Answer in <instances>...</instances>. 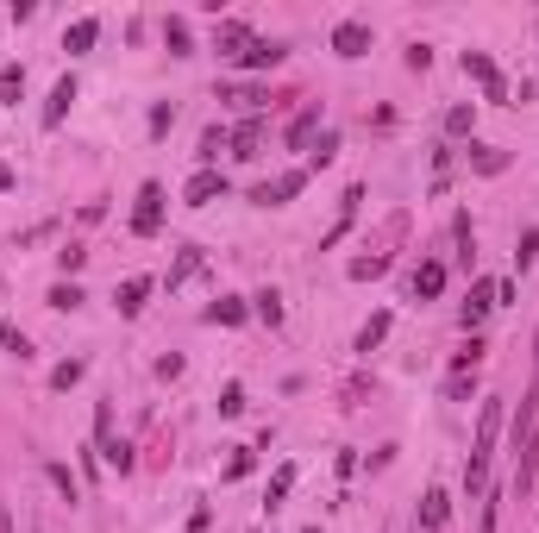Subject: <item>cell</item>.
Instances as JSON below:
<instances>
[{"instance_id": "42", "label": "cell", "mask_w": 539, "mask_h": 533, "mask_svg": "<svg viewBox=\"0 0 539 533\" xmlns=\"http://www.w3.org/2000/svg\"><path fill=\"white\" fill-rule=\"evenodd\" d=\"M533 389H539V333H533Z\"/></svg>"}, {"instance_id": "43", "label": "cell", "mask_w": 539, "mask_h": 533, "mask_svg": "<svg viewBox=\"0 0 539 533\" xmlns=\"http://www.w3.org/2000/svg\"><path fill=\"white\" fill-rule=\"evenodd\" d=\"M0 533H19V527H13V515H7V508H0Z\"/></svg>"}, {"instance_id": "5", "label": "cell", "mask_w": 539, "mask_h": 533, "mask_svg": "<svg viewBox=\"0 0 539 533\" xmlns=\"http://www.w3.org/2000/svg\"><path fill=\"white\" fill-rule=\"evenodd\" d=\"M283 57H289V44H283V38H257V32H251V38H245V51H239V57H226V63H232V69H276Z\"/></svg>"}, {"instance_id": "28", "label": "cell", "mask_w": 539, "mask_h": 533, "mask_svg": "<svg viewBox=\"0 0 539 533\" xmlns=\"http://www.w3.org/2000/svg\"><path fill=\"white\" fill-rule=\"evenodd\" d=\"M226 145H232V132H226V126H207V132H201V164L214 170V157H220Z\"/></svg>"}, {"instance_id": "31", "label": "cell", "mask_w": 539, "mask_h": 533, "mask_svg": "<svg viewBox=\"0 0 539 533\" xmlns=\"http://www.w3.org/2000/svg\"><path fill=\"white\" fill-rule=\"evenodd\" d=\"M44 301H51L57 314H76V308H82V289H76V283H51V295H44Z\"/></svg>"}, {"instance_id": "39", "label": "cell", "mask_w": 539, "mask_h": 533, "mask_svg": "<svg viewBox=\"0 0 539 533\" xmlns=\"http://www.w3.org/2000/svg\"><path fill=\"white\" fill-rule=\"evenodd\" d=\"M57 264H63V276H69V270H82V264H88V251H82V245H63V251H57Z\"/></svg>"}, {"instance_id": "32", "label": "cell", "mask_w": 539, "mask_h": 533, "mask_svg": "<svg viewBox=\"0 0 539 533\" xmlns=\"http://www.w3.org/2000/svg\"><path fill=\"white\" fill-rule=\"evenodd\" d=\"M471 126H477V107H471V101H458L452 113H445V132H452V138H464Z\"/></svg>"}, {"instance_id": "22", "label": "cell", "mask_w": 539, "mask_h": 533, "mask_svg": "<svg viewBox=\"0 0 539 533\" xmlns=\"http://www.w3.org/2000/svg\"><path fill=\"white\" fill-rule=\"evenodd\" d=\"M220 101H239V107H264V101H270V88H257V82H226V88H220Z\"/></svg>"}, {"instance_id": "35", "label": "cell", "mask_w": 539, "mask_h": 533, "mask_svg": "<svg viewBox=\"0 0 539 533\" xmlns=\"http://www.w3.org/2000/svg\"><path fill=\"white\" fill-rule=\"evenodd\" d=\"M483 352H489L483 333H471V339H464V352H458V370H477V364H483Z\"/></svg>"}, {"instance_id": "34", "label": "cell", "mask_w": 539, "mask_h": 533, "mask_svg": "<svg viewBox=\"0 0 539 533\" xmlns=\"http://www.w3.org/2000/svg\"><path fill=\"white\" fill-rule=\"evenodd\" d=\"M514 264H521V276L539 264V226H527V233H521V251H514Z\"/></svg>"}, {"instance_id": "25", "label": "cell", "mask_w": 539, "mask_h": 533, "mask_svg": "<svg viewBox=\"0 0 539 533\" xmlns=\"http://www.w3.org/2000/svg\"><path fill=\"white\" fill-rule=\"evenodd\" d=\"M95 452L107 458L113 471H132V446H126V439H113V433H107V439H95Z\"/></svg>"}, {"instance_id": "24", "label": "cell", "mask_w": 539, "mask_h": 533, "mask_svg": "<svg viewBox=\"0 0 539 533\" xmlns=\"http://www.w3.org/2000/svg\"><path fill=\"white\" fill-rule=\"evenodd\" d=\"M95 38H101V19H76V26L63 32V51H88Z\"/></svg>"}, {"instance_id": "18", "label": "cell", "mask_w": 539, "mask_h": 533, "mask_svg": "<svg viewBox=\"0 0 539 533\" xmlns=\"http://www.w3.org/2000/svg\"><path fill=\"white\" fill-rule=\"evenodd\" d=\"M257 145H264V120H245V126H232V157L239 164H251Z\"/></svg>"}, {"instance_id": "37", "label": "cell", "mask_w": 539, "mask_h": 533, "mask_svg": "<svg viewBox=\"0 0 539 533\" xmlns=\"http://www.w3.org/2000/svg\"><path fill=\"white\" fill-rule=\"evenodd\" d=\"M289 490H295V465H283V471H276V477H270V508H276V502H283Z\"/></svg>"}, {"instance_id": "2", "label": "cell", "mask_w": 539, "mask_h": 533, "mask_svg": "<svg viewBox=\"0 0 539 533\" xmlns=\"http://www.w3.org/2000/svg\"><path fill=\"white\" fill-rule=\"evenodd\" d=\"M163 207H170L163 182H145V189H138V207H132V233L138 239H157L163 233Z\"/></svg>"}, {"instance_id": "20", "label": "cell", "mask_w": 539, "mask_h": 533, "mask_svg": "<svg viewBox=\"0 0 539 533\" xmlns=\"http://www.w3.org/2000/svg\"><path fill=\"white\" fill-rule=\"evenodd\" d=\"M471 170L477 176H502L508 170V151L502 145H471Z\"/></svg>"}, {"instance_id": "10", "label": "cell", "mask_w": 539, "mask_h": 533, "mask_svg": "<svg viewBox=\"0 0 539 533\" xmlns=\"http://www.w3.org/2000/svg\"><path fill=\"white\" fill-rule=\"evenodd\" d=\"M314 132H320V101H308V107H301L295 120L283 126V145H289V151H308V145H314Z\"/></svg>"}, {"instance_id": "14", "label": "cell", "mask_w": 539, "mask_h": 533, "mask_svg": "<svg viewBox=\"0 0 539 533\" xmlns=\"http://www.w3.org/2000/svg\"><path fill=\"white\" fill-rule=\"evenodd\" d=\"M151 276H126V283L120 289H113V308H120V314H145V301H151Z\"/></svg>"}, {"instance_id": "4", "label": "cell", "mask_w": 539, "mask_h": 533, "mask_svg": "<svg viewBox=\"0 0 539 533\" xmlns=\"http://www.w3.org/2000/svg\"><path fill=\"white\" fill-rule=\"evenodd\" d=\"M496 308H502V301H496V276H477L471 295H464V308H458V327H464V333H477Z\"/></svg>"}, {"instance_id": "40", "label": "cell", "mask_w": 539, "mask_h": 533, "mask_svg": "<svg viewBox=\"0 0 539 533\" xmlns=\"http://www.w3.org/2000/svg\"><path fill=\"white\" fill-rule=\"evenodd\" d=\"M44 471H51V483H57L69 502H76V477H69V465H44Z\"/></svg>"}, {"instance_id": "33", "label": "cell", "mask_w": 539, "mask_h": 533, "mask_svg": "<svg viewBox=\"0 0 539 533\" xmlns=\"http://www.w3.org/2000/svg\"><path fill=\"white\" fill-rule=\"evenodd\" d=\"M82 370H88L82 358H63V364L51 370V389H76V383H82Z\"/></svg>"}, {"instance_id": "7", "label": "cell", "mask_w": 539, "mask_h": 533, "mask_svg": "<svg viewBox=\"0 0 539 533\" xmlns=\"http://www.w3.org/2000/svg\"><path fill=\"white\" fill-rule=\"evenodd\" d=\"M333 51H339L345 63L370 57V26H364V19H339V26H333Z\"/></svg>"}, {"instance_id": "23", "label": "cell", "mask_w": 539, "mask_h": 533, "mask_svg": "<svg viewBox=\"0 0 539 533\" xmlns=\"http://www.w3.org/2000/svg\"><path fill=\"white\" fill-rule=\"evenodd\" d=\"M333 157H339V132L326 126V132L314 138V145H308V170H326V164H333Z\"/></svg>"}, {"instance_id": "13", "label": "cell", "mask_w": 539, "mask_h": 533, "mask_svg": "<svg viewBox=\"0 0 539 533\" xmlns=\"http://www.w3.org/2000/svg\"><path fill=\"white\" fill-rule=\"evenodd\" d=\"M220 195H226V176L220 170H195L189 189H182V201H189V207H207V201H220Z\"/></svg>"}, {"instance_id": "26", "label": "cell", "mask_w": 539, "mask_h": 533, "mask_svg": "<svg viewBox=\"0 0 539 533\" xmlns=\"http://www.w3.org/2000/svg\"><path fill=\"white\" fill-rule=\"evenodd\" d=\"M477 396V370H452L445 377V402H471Z\"/></svg>"}, {"instance_id": "36", "label": "cell", "mask_w": 539, "mask_h": 533, "mask_svg": "<svg viewBox=\"0 0 539 533\" xmlns=\"http://www.w3.org/2000/svg\"><path fill=\"white\" fill-rule=\"evenodd\" d=\"M251 465H257V458H251V446H239V452H232V458H226V483H239V477H245Z\"/></svg>"}, {"instance_id": "3", "label": "cell", "mask_w": 539, "mask_h": 533, "mask_svg": "<svg viewBox=\"0 0 539 533\" xmlns=\"http://www.w3.org/2000/svg\"><path fill=\"white\" fill-rule=\"evenodd\" d=\"M301 189H308V164H295V170H283V176L257 182V189H251V201H257V207H289Z\"/></svg>"}, {"instance_id": "29", "label": "cell", "mask_w": 539, "mask_h": 533, "mask_svg": "<svg viewBox=\"0 0 539 533\" xmlns=\"http://www.w3.org/2000/svg\"><path fill=\"white\" fill-rule=\"evenodd\" d=\"M26 95V63H7L0 69V101H19Z\"/></svg>"}, {"instance_id": "6", "label": "cell", "mask_w": 539, "mask_h": 533, "mask_svg": "<svg viewBox=\"0 0 539 533\" xmlns=\"http://www.w3.org/2000/svg\"><path fill=\"white\" fill-rule=\"evenodd\" d=\"M464 76L483 88V101H508V82H502V69L489 63V51H464Z\"/></svg>"}, {"instance_id": "1", "label": "cell", "mask_w": 539, "mask_h": 533, "mask_svg": "<svg viewBox=\"0 0 539 533\" xmlns=\"http://www.w3.org/2000/svg\"><path fill=\"white\" fill-rule=\"evenodd\" d=\"M496 439H502V402H483L477 414V439H471V465H464V490L483 502L489 490V458H496Z\"/></svg>"}, {"instance_id": "16", "label": "cell", "mask_w": 539, "mask_h": 533, "mask_svg": "<svg viewBox=\"0 0 539 533\" xmlns=\"http://www.w3.org/2000/svg\"><path fill=\"white\" fill-rule=\"evenodd\" d=\"M389 327H395V314H389V308H377V314H370L364 327H358V352L370 358V352H377V345L389 339Z\"/></svg>"}, {"instance_id": "9", "label": "cell", "mask_w": 539, "mask_h": 533, "mask_svg": "<svg viewBox=\"0 0 539 533\" xmlns=\"http://www.w3.org/2000/svg\"><path fill=\"white\" fill-rule=\"evenodd\" d=\"M533 477H539V427L521 439V446H514V490L527 496V490H533Z\"/></svg>"}, {"instance_id": "15", "label": "cell", "mask_w": 539, "mask_h": 533, "mask_svg": "<svg viewBox=\"0 0 539 533\" xmlns=\"http://www.w3.org/2000/svg\"><path fill=\"white\" fill-rule=\"evenodd\" d=\"M445 521H452V496H445V490H427V496H420V527H427V533H445Z\"/></svg>"}, {"instance_id": "38", "label": "cell", "mask_w": 539, "mask_h": 533, "mask_svg": "<svg viewBox=\"0 0 539 533\" xmlns=\"http://www.w3.org/2000/svg\"><path fill=\"white\" fill-rule=\"evenodd\" d=\"M220 414H245V389H239V383L220 389Z\"/></svg>"}, {"instance_id": "30", "label": "cell", "mask_w": 539, "mask_h": 533, "mask_svg": "<svg viewBox=\"0 0 539 533\" xmlns=\"http://www.w3.org/2000/svg\"><path fill=\"white\" fill-rule=\"evenodd\" d=\"M163 44H170L176 57H189L195 44H189V19H163Z\"/></svg>"}, {"instance_id": "44", "label": "cell", "mask_w": 539, "mask_h": 533, "mask_svg": "<svg viewBox=\"0 0 539 533\" xmlns=\"http://www.w3.org/2000/svg\"><path fill=\"white\" fill-rule=\"evenodd\" d=\"M0 189H13V170L7 164H0Z\"/></svg>"}, {"instance_id": "17", "label": "cell", "mask_w": 539, "mask_h": 533, "mask_svg": "<svg viewBox=\"0 0 539 533\" xmlns=\"http://www.w3.org/2000/svg\"><path fill=\"white\" fill-rule=\"evenodd\" d=\"M408 289H414L420 301H433V295L445 289V264H439V258H427V264H420V270L408 276Z\"/></svg>"}, {"instance_id": "11", "label": "cell", "mask_w": 539, "mask_h": 533, "mask_svg": "<svg viewBox=\"0 0 539 533\" xmlns=\"http://www.w3.org/2000/svg\"><path fill=\"white\" fill-rule=\"evenodd\" d=\"M76 95H82V88H76V76H57L51 101H44V132H57V126H63V113L76 107Z\"/></svg>"}, {"instance_id": "21", "label": "cell", "mask_w": 539, "mask_h": 533, "mask_svg": "<svg viewBox=\"0 0 539 533\" xmlns=\"http://www.w3.org/2000/svg\"><path fill=\"white\" fill-rule=\"evenodd\" d=\"M0 352L7 358H19V364H32V339L13 327V320H0Z\"/></svg>"}, {"instance_id": "27", "label": "cell", "mask_w": 539, "mask_h": 533, "mask_svg": "<svg viewBox=\"0 0 539 533\" xmlns=\"http://www.w3.org/2000/svg\"><path fill=\"white\" fill-rule=\"evenodd\" d=\"M251 314H257V320H270V327H283V295H276V289L251 295Z\"/></svg>"}, {"instance_id": "19", "label": "cell", "mask_w": 539, "mask_h": 533, "mask_svg": "<svg viewBox=\"0 0 539 533\" xmlns=\"http://www.w3.org/2000/svg\"><path fill=\"white\" fill-rule=\"evenodd\" d=\"M201 258H207L201 245H182V251H176V264H170V276H163V283H170V289H182V283H189V276L201 270Z\"/></svg>"}, {"instance_id": "41", "label": "cell", "mask_w": 539, "mask_h": 533, "mask_svg": "<svg viewBox=\"0 0 539 533\" xmlns=\"http://www.w3.org/2000/svg\"><path fill=\"white\" fill-rule=\"evenodd\" d=\"M496 515H502V508H496V496L483 490V527H477V533H496Z\"/></svg>"}, {"instance_id": "12", "label": "cell", "mask_w": 539, "mask_h": 533, "mask_svg": "<svg viewBox=\"0 0 539 533\" xmlns=\"http://www.w3.org/2000/svg\"><path fill=\"white\" fill-rule=\"evenodd\" d=\"M201 320H207V327H245V320H251V301H245V295H220Z\"/></svg>"}, {"instance_id": "8", "label": "cell", "mask_w": 539, "mask_h": 533, "mask_svg": "<svg viewBox=\"0 0 539 533\" xmlns=\"http://www.w3.org/2000/svg\"><path fill=\"white\" fill-rule=\"evenodd\" d=\"M358 201H364V182H351V189L339 195V220L333 226H326V233H320V251H333L345 233H351V220H358Z\"/></svg>"}]
</instances>
